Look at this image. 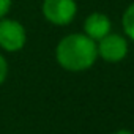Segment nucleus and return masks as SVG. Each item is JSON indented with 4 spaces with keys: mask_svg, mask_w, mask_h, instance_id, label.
I'll return each instance as SVG.
<instances>
[{
    "mask_svg": "<svg viewBox=\"0 0 134 134\" xmlns=\"http://www.w3.org/2000/svg\"><path fill=\"white\" fill-rule=\"evenodd\" d=\"M115 134H132V132H129V131H126V129H121V131H117Z\"/></svg>",
    "mask_w": 134,
    "mask_h": 134,
    "instance_id": "nucleus-9",
    "label": "nucleus"
},
{
    "mask_svg": "<svg viewBox=\"0 0 134 134\" xmlns=\"http://www.w3.org/2000/svg\"><path fill=\"white\" fill-rule=\"evenodd\" d=\"M25 41L27 33L19 21L5 18L0 19V47L8 52H16L25 46Z\"/></svg>",
    "mask_w": 134,
    "mask_h": 134,
    "instance_id": "nucleus-2",
    "label": "nucleus"
},
{
    "mask_svg": "<svg viewBox=\"0 0 134 134\" xmlns=\"http://www.w3.org/2000/svg\"><path fill=\"white\" fill-rule=\"evenodd\" d=\"M57 62L68 71H84L98 58L96 41L85 33H71L57 44Z\"/></svg>",
    "mask_w": 134,
    "mask_h": 134,
    "instance_id": "nucleus-1",
    "label": "nucleus"
},
{
    "mask_svg": "<svg viewBox=\"0 0 134 134\" xmlns=\"http://www.w3.org/2000/svg\"><path fill=\"white\" fill-rule=\"evenodd\" d=\"M110 27H112L110 19L103 13H92L90 16H87V19L84 22L85 35L95 41H99L107 33H110Z\"/></svg>",
    "mask_w": 134,
    "mask_h": 134,
    "instance_id": "nucleus-5",
    "label": "nucleus"
},
{
    "mask_svg": "<svg viewBox=\"0 0 134 134\" xmlns=\"http://www.w3.org/2000/svg\"><path fill=\"white\" fill-rule=\"evenodd\" d=\"M10 7H11V0H0V19L7 16V13L10 11Z\"/></svg>",
    "mask_w": 134,
    "mask_h": 134,
    "instance_id": "nucleus-8",
    "label": "nucleus"
},
{
    "mask_svg": "<svg viewBox=\"0 0 134 134\" xmlns=\"http://www.w3.org/2000/svg\"><path fill=\"white\" fill-rule=\"evenodd\" d=\"M96 47H98V55L110 63L123 60L128 54V41L125 40V36L118 33H107L104 38L98 41Z\"/></svg>",
    "mask_w": 134,
    "mask_h": 134,
    "instance_id": "nucleus-4",
    "label": "nucleus"
},
{
    "mask_svg": "<svg viewBox=\"0 0 134 134\" xmlns=\"http://www.w3.org/2000/svg\"><path fill=\"white\" fill-rule=\"evenodd\" d=\"M7 74H8V63H7L5 57L0 54V84L7 79Z\"/></svg>",
    "mask_w": 134,
    "mask_h": 134,
    "instance_id": "nucleus-7",
    "label": "nucleus"
},
{
    "mask_svg": "<svg viewBox=\"0 0 134 134\" xmlns=\"http://www.w3.org/2000/svg\"><path fill=\"white\" fill-rule=\"evenodd\" d=\"M77 13V5L74 0H44L43 14L55 25H68L73 22Z\"/></svg>",
    "mask_w": 134,
    "mask_h": 134,
    "instance_id": "nucleus-3",
    "label": "nucleus"
},
{
    "mask_svg": "<svg viewBox=\"0 0 134 134\" xmlns=\"http://www.w3.org/2000/svg\"><path fill=\"white\" fill-rule=\"evenodd\" d=\"M121 24H123V30L128 35V38H131L134 41V3H131L121 18Z\"/></svg>",
    "mask_w": 134,
    "mask_h": 134,
    "instance_id": "nucleus-6",
    "label": "nucleus"
}]
</instances>
